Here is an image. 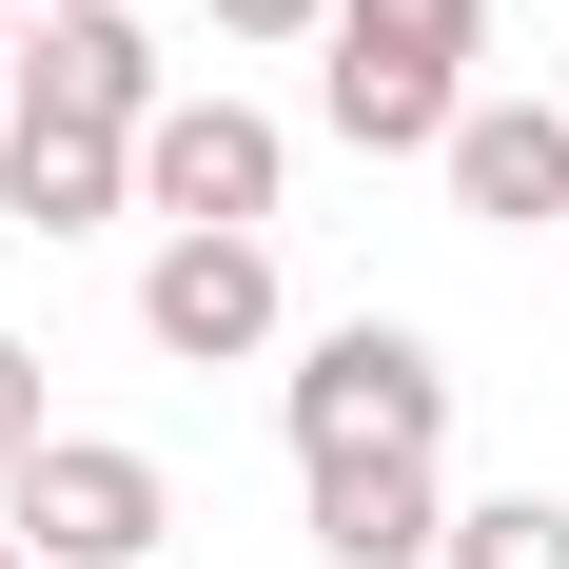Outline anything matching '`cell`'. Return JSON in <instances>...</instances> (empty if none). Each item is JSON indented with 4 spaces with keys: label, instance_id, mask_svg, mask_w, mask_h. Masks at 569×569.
Instances as JSON below:
<instances>
[{
    "label": "cell",
    "instance_id": "ba28073f",
    "mask_svg": "<svg viewBox=\"0 0 569 569\" xmlns=\"http://www.w3.org/2000/svg\"><path fill=\"white\" fill-rule=\"evenodd\" d=\"M315 550H335V569H432V550H452V452H353V471H315Z\"/></svg>",
    "mask_w": 569,
    "mask_h": 569
},
{
    "label": "cell",
    "instance_id": "8992f818",
    "mask_svg": "<svg viewBox=\"0 0 569 569\" xmlns=\"http://www.w3.org/2000/svg\"><path fill=\"white\" fill-rule=\"evenodd\" d=\"M432 177H452V217H491V236H569V99H471Z\"/></svg>",
    "mask_w": 569,
    "mask_h": 569
},
{
    "label": "cell",
    "instance_id": "9a60e30c",
    "mask_svg": "<svg viewBox=\"0 0 569 569\" xmlns=\"http://www.w3.org/2000/svg\"><path fill=\"white\" fill-rule=\"evenodd\" d=\"M0 569H40V550H20V530H0Z\"/></svg>",
    "mask_w": 569,
    "mask_h": 569
},
{
    "label": "cell",
    "instance_id": "6da1fadb",
    "mask_svg": "<svg viewBox=\"0 0 569 569\" xmlns=\"http://www.w3.org/2000/svg\"><path fill=\"white\" fill-rule=\"evenodd\" d=\"M295 412V471H353V452H452V353L412 315H335V335L276 373Z\"/></svg>",
    "mask_w": 569,
    "mask_h": 569
},
{
    "label": "cell",
    "instance_id": "2e32d148",
    "mask_svg": "<svg viewBox=\"0 0 569 569\" xmlns=\"http://www.w3.org/2000/svg\"><path fill=\"white\" fill-rule=\"evenodd\" d=\"M550 99H569V79H550Z\"/></svg>",
    "mask_w": 569,
    "mask_h": 569
},
{
    "label": "cell",
    "instance_id": "7a4b0ae2",
    "mask_svg": "<svg viewBox=\"0 0 569 569\" xmlns=\"http://www.w3.org/2000/svg\"><path fill=\"white\" fill-rule=\"evenodd\" d=\"M0 530H20L40 569H138V550L177 530V471L138 452V432H40L20 491H0Z\"/></svg>",
    "mask_w": 569,
    "mask_h": 569
},
{
    "label": "cell",
    "instance_id": "52a82bcc",
    "mask_svg": "<svg viewBox=\"0 0 569 569\" xmlns=\"http://www.w3.org/2000/svg\"><path fill=\"white\" fill-rule=\"evenodd\" d=\"M0 217H20V236H99V217H138V138L0 99Z\"/></svg>",
    "mask_w": 569,
    "mask_h": 569
},
{
    "label": "cell",
    "instance_id": "4fadbf2b",
    "mask_svg": "<svg viewBox=\"0 0 569 569\" xmlns=\"http://www.w3.org/2000/svg\"><path fill=\"white\" fill-rule=\"evenodd\" d=\"M0 59H20V0H0Z\"/></svg>",
    "mask_w": 569,
    "mask_h": 569
},
{
    "label": "cell",
    "instance_id": "9c48e42d",
    "mask_svg": "<svg viewBox=\"0 0 569 569\" xmlns=\"http://www.w3.org/2000/svg\"><path fill=\"white\" fill-rule=\"evenodd\" d=\"M335 59H393V79H471V59H491V0H335Z\"/></svg>",
    "mask_w": 569,
    "mask_h": 569
},
{
    "label": "cell",
    "instance_id": "3957f363",
    "mask_svg": "<svg viewBox=\"0 0 569 569\" xmlns=\"http://www.w3.org/2000/svg\"><path fill=\"white\" fill-rule=\"evenodd\" d=\"M276 197H295V138L256 99H158L138 118V217L158 236H276Z\"/></svg>",
    "mask_w": 569,
    "mask_h": 569
},
{
    "label": "cell",
    "instance_id": "5b68a950",
    "mask_svg": "<svg viewBox=\"0 0 569 569\" xmlns=\"http://www.w3.org/2000/svg\"><path fill=\"white\" fill-rule=\"evenodd\" d=\"M0 99H40V118H99V138H138V118H158L177 79H158V40H138L118 0H79V20H20Z\"/></svg>",
    "mask_w": 569,
    "mask_h": 569
},
{
    "label": "cell",
    "instance_id": "8fae6325",
    "mask_svg": "<svg viewBox=\"0 0 569 569\" xmlns=\"http://www.w3.org/2000/svg\"><path fill=\"white\" fill-rule=\"evenodd\" d=\"M40 432H59V412H40V353L0 335V491H20V452H40Z\"/></svg>",
    "mask_w": 569,
    "mask_h": 569
},
{
    "label": "cell",
    "instance_id": "277c9868",
    "mask_svg": "<svg viewBox=\"0 0 569 569\" xmlns=\"http://www.w3.org/2000/svg\"><path fill=\"white\" fill-rule=\"evenodd\" d=\"M138 335H158L177 373L276 353V236H158V256H138Z\"/></svg>",
    "mask_w": 569,
    "mask_h": 569
},
{
    "label": "cell",
    "instance_id": "5bb4252c",
    "mask_svg": "<svg viewBox=\"0 0 569 569\" xmlns=\"http://www.w3.org/2000/svg\"><path fill=\"white\" fill-rule=\"evenodd\" d=\"M20 20H79V0H20Z\"/></svg>",
    "mask_w": 569,
    "mask_h": 569
},
{
    "label": "cell",
    "instance_id": "30bf717a",
    "mask_svg": "<svg viewBox=\"0 0 569 569\" xmlns=\"http://www.w3.org/2000/svg\"><path fill=\"white\" fill-rule=\"evenodd\" d=\"M432 569H569V491H471Z\"/></svg>",
    "mask_w": 569,
    "mask_h": 569
},
{
    "label": "cell",
    "instance_id": "7c38bea8",
    "mask_svg": "<svg viewBox=\"0 0 569 569\" xmlns=\"http://www.w3.org/2000/svg\"><path fill=\"white\" fill-rule=\"evenodd\" d=\"M217 40H335V0H197Z\"/></svg>",
    "mask_w": 569,
    "mask_h": 569
}]
</instances>
